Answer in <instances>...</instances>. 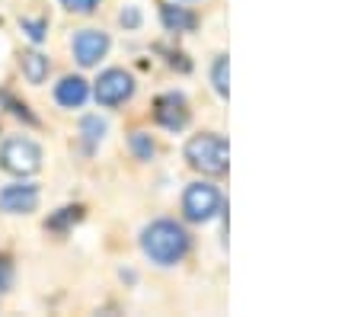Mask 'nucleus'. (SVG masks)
I'll use <instances>...</instances> for the list:
<instances>
[{"label": "nucleus", "mask_w": 361, "mask_h": 317, "mask_svg": "<svg viewBox=\"0 0 361 317\" xmlns=\"http://www.w3.org/2000/svg\"><path fill=\"white\" fill-rule=\"evenodd\" d=\"M141 247L160 266H173L189 253V234L183 231V225L176 221H154L147 231L141 234Z\"/></svg>", "instance_id": "nucleus-1"}, {"label": "nucleus", "mask_w": 361, "mask_h": 317, "mask_svg": "<svg viewBox=\"0 0 361 317\" xmlns=\"http://www.w3.org/2000/svg\"><path fill=\"white\" fill-rule=\"evenodd\" d=\"M185 160L195 170L218 177V173L227 170V141L221 135H195L185 145Z\"/></svg>", "instance_id": "nucleus-2"}, {"label": "nucleus", "mask_w": 361, "mask_h": 317, "mask_svg": "<svg viewBox=\"0 0 361 317\" xmlns=\"http://www.w3.org/2000/svg\"><path fill=\"white\" fill-rule=\"evenodd\" d=\"M0 167L13 177H29L42 167V148L29 138H10L0 148Z\"/></svg>", "instance_id": "nucleus-3"}, {"label": "nucleus", "mask_w": 361, "mask_h": 317, "mask_svg": "<svg viewBox=\"0 0 361 317\" xmlns=\"http://www.w3.org/2000/svg\"><path fill=\"white\" fill-rule=\"evenodd\" d=\"M183 208L189 221H212L221 212V193L212 183H192L183 196Z\"/></svg>", "instance_id": "nucleus-4"}, {"label": "nucleus", "mask_w": 361, "mask_h": 317, "mask_svg": "<svg viewBox=\"0 0 361 317\" xmlns=\"http://www.w3.org/2000/svg\"><path fill=\"white\" fill-rule=\"evenodd\" d=\"M131 93H135V80H131V74H125V71H118V68L99 74V80H96V100H99L102 106H118V103H125Z\"/></svg>", "instance_id": "nucleus-5"}, {"label": "nucleus", "mask_w": 361, "mask_h": 317, "mask_svg": "<svg viewBox=\"0 0 361 317\" xmlns=\"http://www.w3.org/2000/svg\"><path fill=\"white\" fill-rule=\"evenodd\" d=\"M106 52H109V35L99 32V29H83L74 35V58L83 68H93Z\"/></svg>", "instance_id": "nucleus-6"}, {"label": "nucleus", "mask_w": 361, "mask_h": 317, "mask_svg": "<svg viewBox=\"0 0 361 317\" xmlns=\"http://www.w3.org/2000/svg\"><path fill=\"white\" fill-rule=\"evenodd\" d=\"M35 205H39V189L29 186V183H13V186L0 189V208L4 212L26 215V212H35Z\"/></svg>", "instance_id": "nucleus-7"}, {"label": "nucleus", "mask_w": 361, "mask_h": 317, "mask_svg": "<svg viewBox=\"0 0 361 317\" xmlns=\"http://www.w3.org/2000/svg\"><path fill=\"white\" fill-rule=\"evenodd\" d=\"M157 119L164 128L170 131H179L185 122H189V109H185V100L179 97V93H166V97H160L157 103Z\"/></svg>", "instance_id": "nucleus-8"}, {"label": "nucleus", "mask_w": 361, "mask_h": 317, "mask_svg": "<svg viewBox=\"0 0 361 317\" xmlns=\"http://www.w3.org/2000/svg\"><path fill=\"white\" fill-rule=\"evenodd\" d=\"M87 93L90 90H87V80H83V77H64L55 90V100L61 106H68V109H74V106H83Z\"/></svg>", "instance_id": "nucleus-9"}, {"label": "nucleus", "mask_w": 361, "mask_h": 317, "mask_svg": "<svg viewBox=\"0 0 361 317\" xmlns=\"http://www.w3.org/2000/svg\"><path fill=\"white\" fill-rule=\"evenodd\" d=\"M48 58L39 55V52H32V55H23V74H26L29 83H42L48 77Z\"/></svg>", "instance_id": "nucleus-10"}, {"label": "nucleus", "mask_w": 361, "mask_h": 317, "mask_svg": "<svg viewBox=\"0 0 361 317\" xmlns=\"http://www.w3.org/2000/svg\"><path fill=\"white\" fill-rule=\"evenodd\" d=\"M164 26L170 32H189L195 26V16L185 13L183 7H164Z\"/></svg>", "instance_id": "nucleus-11"}, {"label": "nucleus", "mask_w": 361, "mask_h": 317, "mask_svg": "<svg viewBox=\"0 0 361 317\" xmlns=\"http://www.w3.org/2000/svg\"><path fill=\"white\" fill-rule=\"evenodd\" d=\"M212 80H214V90H218L221 97H227V90H231V74H227V58H218L214 61V71H212Z\"/></svg>", "instance_id": "nucleus-12"}, {"label": "nucleus", "mask_w": 361, "mask_h": 317, "mask_svg": "<svg viewBox=\"0 0 361 317\" xmlns=\"http://www.w3.org/2000/svg\"><path fill=\"white\" fill-rule=\"evenodd\" d=\"M131 148L137 151L141 160H150V154H154V141H150L144 131H135V135H131Z\"/></svg>", "instance_id": "nucleus-13"}, {"label": "nucleus", "mask_w": 361, "mask_h": 317, "mask_svg": "<svg viewBox=\"0 0 361 317\" xmlns=\"http://www.w3.org/2000/svg\"><path fill=\"white\" fill-rule=\"evenodd\" d=\"M83 131H87V141L90 145H96V141L102 138V131H106V122H102V119H87V122H83Z\"/></svg>", "instance_id": "nucleus-14"}, {"label": "nucleus", "mask_w": 361, "mask_h": 317, "mask_svg": "<svg viewBox=\"0 0 361 317\" xmlns=\"http://www.w3.org/2000/svg\"><path fill=\"white\" fill-rule=\"evenodd\" d=\"M45 29H48L45 20H23V32H26L32 42H42V39H45Z\"/></svg>", "instance_id": "nucleus-15"}, {"label": "nucleus", "mask_w": 361, "mask_h": 317, "mask_svg": "<svg viewBox=\"0 0 361 317\" xmlns=\"http://www.w3.org/2000/svg\"><path fill=\"white\" fill-rule=\"evenodd\" d=\"M61 4L71 10V13H93L99 0H61Z\"/></svg>", "instance_id": "nucleus-16"}, {"label": "nucleus", "mask_w": 361, "mask_h": 317, "mask_svg": "<svg viewBox=\"0 0 361 317\" xmlns=\"http://www.w3.org/2000/svg\"><path fill=\"white\" fill-rule=\"evenodd\" d=\"M10 282H13V269H10L7 260H0V292H7Z\"/></svg>", "instance_id": "nucleus-17"}, {"label": "nucleus", "mask_w": 361, "mask_h": 317, "mask_svg": "<svg viewBox=\"0 0 361 317\" xmlns=\"http://www.w3.org/2000/svg\"><path fill=\"white\" fill-rule=\"evenodd\" d=\"M137 20H141V16H137V10H125V13H122L125 26H137Z\"/></svg>", "instance_id": "nucleus-18"}]
</instances>
